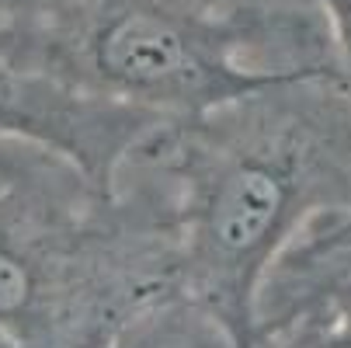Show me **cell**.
<instances>
[{
	"instance_id": "obj_1",
	"label": "cell",
	"mask_w": 351,
	"mask_h": 348,
	"mask_svg": "<svg viewBox=\"0 0 351 348\" xmlns=\"http://www.w3.org/2000/svg\"><path fill=\"white\" fill-rule=\"evenodd\" d=\"M132 157L174 198L181 296L247 348L278 258L320 220L351 213V87L337 63L289 70L157 126Z\"/></svg>"
},
{
	"instance_id": "obj_2",
	"label": "cell",
	"mask_w": 351,
	"mask_h": 348,
	"mask_svg": "<svg viewBox=\"0 0 351 348\" xmlns=\"http://www.w3.org/2000/svg\"><path fill=\"white\" fill-rule=\"evenodd\" d=\"M181 296L164 178L129 157L101 185L56 146L0 136V331L21 348H112Z\"/></svg>"
},
{
	"instance_id": "obj_3",
	"label": "cell",
	"mask_w": 351,
	"mask_h": 348,
	"mask_svg": "<svg viewBox=\"0 0 351 348\" xmlns=\"http://www.w3.org/2000/svg\"><path fill=\"white\" fill-rule=\"evenodd\" d=\"M0 49L35 80L157 122L337 63L299 0H0Z\"/></svg>"
},
{
	"instance_id": "obj_4",
	"label": "cell",
	"mask_w": 351,
	"mask_h": 348,
	"mask_svg": "<svg viewBox=\"0 0 351 348\" xmlns=\"http://www.w3.org/2000/svg\"><path fill=\"white\" fill-rule=\"evenodd\" d=\"M157 126L164 122L143 112L90 102L56 84L35 80L0 49V136L56 146L101 185H119L125 161Z\"/></svg>"
},
{
	"instance_id": "obj_5",
	"label": "cell",
	"mask_w": 351,
	"mask_h": 348,
	"mask_svg": "<svg viewBox=\"0 0 351 348\" xmlns=\"http://www.w3.org/2000/svg\"><path fill=\"white\" fill-rule=\"evenodd\" d=\"M327 300H351V213L320 220L265 279L258 321H275Z\"/></svg>"
},
{
	"instance_id": "obj_6",
	"label": "cell",
	"mask_w": 351,
	"mask_h": 348,
	"mask_svg": "<svg viewBox=\"0 0 351 348\" xmlns=\"http://www.w3.org/2000/svg\"><path fill=\"white\" fill-rule=\"evenodd\" d=\"M112 348H233L230 334L188 296L146 310Z\"/></svg>"
},
{
	"instance_id": "obj_7",
	"label": "cell",
	"mask_w": 351,
	"mask_h": 348,
	"mask_svg": "<svg viewBox=\"0 0 351 348\" xmlns=\"http://www.w3.org/2000/svg\"><path fill=\"white\" fill-rule=\"evenodd\" d=\"M247 348H351V300H327L261 321Z\"/></svg>"
},
{
	"instance_id": "obj_8",
	"label": "cell",
	"mask_w": 351,
	"mask_h": 348,
	"mask_svg": "<svg viewBox=\"0 0 351 348\" xmlns=\"http://www.w3.org/2000/svg\"><path fill=\"white\" fill-rule=\"evenodd\" d=\"M299 4L313 8V11L327 21V32H330V42H334V56H337L341 77H344V84L351 87V0H299Z\"/></svg>"
},
{
	"instance_id": "obj_9",
	"label": "cell",
	"mask_w": 351,
	"mask_h": 348,
	"mask_svg": "<svg viewBox=\"0 0 351 348\" xmlns=\"http://www.w3.org/2000/svg\"><path fill=\"white\" fill-rule=\"evenodd\" d=\"M0 348H21V345H18L11 334H4V331H0Z\"/></svg>"
}]
</instances>
